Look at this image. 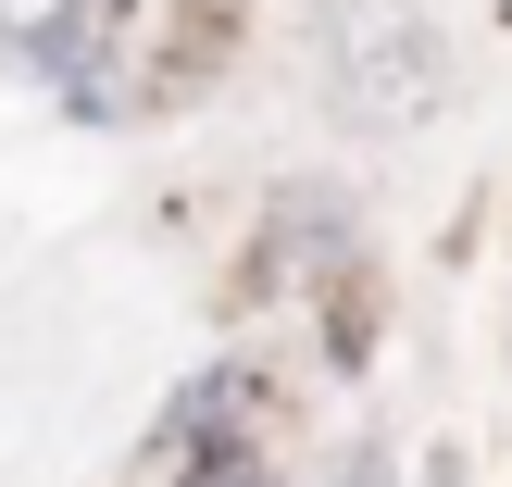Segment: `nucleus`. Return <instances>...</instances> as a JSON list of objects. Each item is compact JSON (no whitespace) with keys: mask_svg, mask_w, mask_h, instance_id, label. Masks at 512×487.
<instances>
[{"mask_svg":"<svg viewBox=\"0 0 512 487\" xmlns=\"http://www.w3.org/2000/svg\"><path fill=\"white\" fill-rule=\"evenodd\" d=\"M438 88H450V50H438V25H413L400 0H363V13L325 25V100H338L363 138H413V125L438 113Z\"/></svg>","mask_w":512,"mask_h":487,"instance_id":"f257e3e1","label":"nucleus"},{"mask_svg":"<svg viewBox=\"0 0 512 487\" xmlns=\"http://www.w3.org/2000/svg\"><path fill=\"white\" fill-rule=\"evenodd\" d=\"M188 487H263V463H200Z\"/></svg>","mask_w":512,"mask_h":487,"instance_id":"20e7f679","label":"nucleus"},{"mask_svg":"<svg viewBox=\"0 0 512 487\" xmlns=\"http://www.w3.org/2000/svg\"><path fill=\"white\" fill-rule=\"evenodd\" d=\"M238 413H263V375H250V363H200L188 375V388H175L163 400V463H250V450H238Z\"/></svg>","mask_w":512,"mask_h":487,"instance_id":"f03ea898","label":"nucleus"},{"mask_svg":"<svg viewBox=\"0 0 512 487\" xmlns=\"http://www.w3.org/2000/svg\"><path fill=\"white\" fill-rule=\"evenodd\" d=\"M313 487H400V475H388V450H325Z\"/></svg>","mask_w":512,"mask_h":487,"instance_id":"7ed1b4c3","label":"nucleus"}]
</instances>
